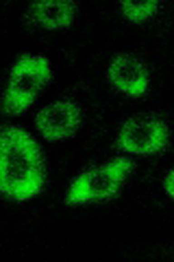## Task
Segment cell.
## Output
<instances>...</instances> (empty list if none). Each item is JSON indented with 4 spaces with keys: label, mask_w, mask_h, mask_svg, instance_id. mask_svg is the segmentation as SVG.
<instances>
[{
    "label": "cell",
    "mask_w": 174,
    "mask_h": 262,
    "mask_svg": "<svg viewBox=\"0 0 174 262\" xmlns=\"http://www.w3.org/2000/svg\"><path fill=\"white\" fill-rule=\"evenodd\" d=\"M134 165L129 158H116L82 173L68 189L66 204L73 206L94 204L116 196L132 171Z\"/></svg>",
    "instance_id": "obj_2"
},
{
    "label": "cell",
    "mask_w": 174,
    "mask_h": 262,
    "mask_svg": "<svg viewBox=\"0 0 174 262\" xmlns=\"http://www.w3.org/2000/svg\"><path fill=\"white\" fill-rule=\"evenodd\" d=\"M169 138V129L164 122L153 118H131L122 125L116 146L129 154L154 155L167 146Z\"/></svg>",
    "instance_id": "obj_4"
},
{
    "label": "cell",
    "mask_w": 174,
    "mask_h": 262,
    "mask_svg": "<svg viewBox=\"0 0 174 262\" xmlns=\"http://www.w3.org/2000/svg\"><path fill=\"white\" fill-rule=\"evenodd\" d=\"M163 187L167 195L174 201V168L169 171L165 176Z\"/></svg>",
    "instance_id": "obj_9"
},
{
    "label": "cell",
    "mask_w": 174,
    "mask_h": 262,
    "mask_svg": "<svg viewBox=\"0 0 174 262\" xmlns=\"http://www.w3.org/2000/svg\"><path fill=\"white\" fill-rule=\"evenodd\" d=\"M120 4L123 14L134 23H142L151 18L159 6L158 0H121Z\"/></svg>",
    "instance_id": "obj_8"
},
{
    "label": "cell",
    "mask_w": 174,
    "mask_h": 262,
    "mask_svg": "<svg viewBox=\"0 0 174 262\" xmlns=\"http://www.w3.org/2000/svg\"><path fill=\"white\" fill-rule=\"evenodd\" d=\"M51 77L47 59L39 56L19 59L11 72L2 111L8 116L20 115L35 102Z\"/></svg>",
    "instance_id": "obj_3"
},
{
    "label": "cell",
    "mask_w": 174,
    "mask_h": 262,
    "mask_svg": "<svg viewBox=\"0 0 174 262\" xmlns=\"http://www.w3.org/2000/svg\"><path fill=\"white\" fill-rule=\"evenodd\" d=\"M108 77L117 90L133 98L142 96L148 87L145 67L137 59L126 55L114 58L109 67Z\"/></svg>",
    "instance_id": "obj_6"
},
{
    "label": "cell",
    "mask_w": 174,
    "mask_h": 262,
    "mask_svg": "<svg viewBox=\"0 0 174 262\" xmlns=\"http://www.w3.org/2000/svg\"><path fill=\"white\" fill-rule=\"evenodd\" d=\"M82 120L78 105L69 101H57L37 114L35 125L46 140L56 141L74 136Z\"/></svg>",
    "instance_id": "obj_5"
},
{
    "label": "cell",
    "mask_w": 174,
    "mask_h": 262,
    "mask_svg": "<svg viewBox=\"0 0 174 262\" xmlns=\"http://www.w3.org/2000/svg\"><path fill=\"white\" fill-rule=\"evenodd\" d=\"M31 13L42 27L61 29L69 27L73 23L74 5L70 0H41L33 4Z\"/></svg>",
    "instance_id": "obj_7"
},
{
    "label": "cell",
    "mask_w": 174,
    "mask_h": 262,
    "mask_svg": "<svg viewBox=\"0 0 174 262\" xmlns=\"http://www.w3.org/2000/svg\"><path fill=\"white\" fill-rule=\"evenodd\" d=\"M0 171L1 193L11 200H29L43 189V157L39 145L26 130L13 125L2 126Z\"/></svg>",
    "instance_id": "obj_1"
}]
</instances>
